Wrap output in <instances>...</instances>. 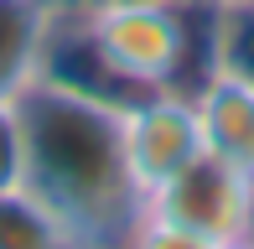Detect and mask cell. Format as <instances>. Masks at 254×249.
<instances>
[{
	"label": "cell",
	"mask_w": 254,
	"mask_h": 249,
	"mask_svg": "<svg viewBox=\"0 0 254 249\" xmlns=\"http://www.w3.org/2000/svg\"><path fill=\"white\" fill-rule=\"evenodd\" d=\"M197 109H202V130H207V151L254 172V67L228 58L197 88Z\"/></svg>",
	"instance_id": "obj_4"
},
{
	"label": "cell",
	"mask_w": 254,
	"mask_h": 249,
	"mask_svg": "<svg viewBox=\"0 0 254 249\" xmlns=\"http://www.w3.org/2000/svg\"><path fill=\"white\" fill-rule=\"evenodd\" d=\"M202 151H207V130H202L197 94L151 88V94L125 99V161H130V177L140 187V197L156 192L161 182H171Z\"/></svg>",
	"instance_id": "obj_3"
},
{
	"label": "cell",
	"mask_w": 254,
	"mask_h": 249,
	"mask_svg": "<svg viewBox=\"0 0 254 249\" xmlns=\"http://www.w3.org/2000/svg\"><path fill=\"white\" fill-rule=\"evenodd\" d=\"M10 115L21 130V187L63 223L67 244H130L140 187L125 161V104L37 73Z\"/></svg>",
	"instance_id": "obj_1"
},
{
	"label": "cell",
	"mask_w": 254,
	"mask_h": 249,
	"mask_svg": "<svg viewBox=\"0 0 254 249\" xmlns=\"http://www.w3.org/2000/svg\"><path fill=\"white\" fill-rule=\"evenodd\" d=\"M52 26V0H0V104L42 73V47Z\"/></svg>",
	"instance_id": "obj_5"
},
{
	"label": "cell",
	"mask_w": 254,
	"mask_h": 249,
	"mask_svg": "<svg viewBox=\"0 0 254 249\" xmlns=\"http://www.w3.org/2000/svg\"><path fill=\"white\" fill-rule=\"evenodd\" d=\"M130 244H156V249L254 244V172L218 151H202L171 182L140 197Z\"/></svg>",
	"instance_id": "obj_2"
},
{
	"label": "cell",
	"mask_w": 254,
	"mask_h": 249,
	"mask_svg": "<svg viewBox=\"0 0 254 249\" xmlns=\"http://www.w3.org/2000/svg\"><path fill=\"white\" fill-rule=\"evenodd\" d=\"M63 223L26 187H0V249H63Z\"/></svg>",
	"instance_id": "obj_6"
}]
</instances>
